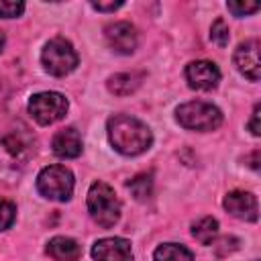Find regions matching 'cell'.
Masks as SVG:
<instances>
[{
    "mask_svg": "<svg viewBox=\"0 0 261 261\" xmlns=\"http://www.w3.org/2000/svg\"><path fill=\"white\" fill-rule=\"evenodd\" d=\"M216 232H218V222L212 216H204V218H200L192 224V234L202 245H210L214 241Z\"/></svg>",
    "mask_w": 261,
    "mask_h": 261,
    "instance_id": "cell-16",
    "label": "cell"
},
{
    "mask_svg": "<svg viewBox=\"0 0 261 261\" xmlns=\"http://www.w3.org/2000/svg\"><path fill=\"white\" fill-rule=\"evenodd\" d=\"M108 139L112 143V147L122 153V155H141L145 153L151 143H153V135L149 130V126L128 114H114L108 118Z\"/></svg>",
    "mask_w": 261,
    "mask_h": 261,
    "instance_id": "cell-1",
    "label": "cell"
},
{
    "mask_svg": "<svg viewBox=\"0 0 261 261\" xmlns=\"http://www.w3.org/2000/svg\"><path fill=\"white\" fill-rule=\"evenodd\" d=\"M153 259L155 261H194V255L186 247H181V245L165 243V245L155 249Z\"/></svg>",
    "mask_w": 261,
    "mask_h": 261,
    "instance_id": "cell-15",
    "label": "cell"
},
{
    "mask_svg": "<svg viewBox=\"0 0 261 261\" xmlns=\"http://www.w3.org/2000/svg\"><path fill=\"white\" fill-rule=\"evenodd\" d=\"M2 49H4V35L0 33V53H2Z\"/></svg>",
    "mask_w": 261,
    "mask_h": 261,
    "instance_id": "cell-26",
    "label": "cell"
},
{
    "mask_svg": "<svg viewBox=\"0 0 261 261\" xmlns=\"http://www.w3.org/2000/svg\"><path fill=\"white\" fill-rule=\"evenodd\" d=\"M259 106H255V110H253V118H251V122H249V128H251V133L255 135V137H259L261 135V128H259Z\"/></svg>",
    "mask_w": 261,
    "mask_h": 261,
    "instance_id": "cell-25",
    "label": "cell"
},
{
    "mask_svg": "<svg viewBox=\"0 0 261 261\" xmlns=\"http://www.w3.org/2000/svg\"><path fill=\"white\" fill-rule=\"evenodd\" d=\"M126 188L130 190V194H133L139 202H145V200L151 196V192H153V175H151V173H139L137 177H133V179L126 184Z\"/></svg>",
    "mask_w": 261,
    "mask_h": 261,
    "instance_id": "cell-17",
    "label": "cell"
},
{
    "mask_svg": "<svg viewBox=\"0 0 261 261\" xmlns=\"http://www.w3.org/2000/svg\"><path fill=\"white\" fill-rule=\"evenodd\" d=\"M175 118L184 128L190 130H214L222 122V112L204 100H194L177 106Z\"/></svg>",
    "mask_w": 261,
    "mask_h": 261,
    "instance_id": "cell-3",
    "label": "cell"
},
{
    "mask_svg": "<svg viewBox=\"0 0 261 261\" xmlns=\"http://www.w3.org/2000/svg\"><path fill=\"white\" fill-rule=\"evenodd\" d=\"M212 247H214V253L218 257H226V255H230L232 251L239 249V239H234V237H220L216 243H212Z\"/></svg>",
    "mask_w": 261,
    "mask_h": 261,
    "instance_id": "cell-21",
    "label": "cell"
},
{
    "mask_svg": "<svg viewBox=\"0 0 261 261\" xmlns=\"http://www.w3.org/2000/svg\"><path fill=\"white\" fill-rule=\"evenodd\" d=\"M92 257L94 261H133V249L126 239L110 237L100 239L92 247Z\"/></svg>",
    "mask_w": 261,
    "mask_h": 261,
    "instance_id": "cell-7",
    "label": "cell"
},
{
    "mask_svg": "<svg viewBox=\"0 0 261 261\" xmlns=\"http://www.w3.org/2000/svg\"><path fill=\"white\" fill-rule=\"evenodd\" d=\"M24 10L22 2H0V16L2 18H14L20 16Z\"/></svg>",
    "mask_w": 261,
    "mask_h": 261,
    "instance_id": "cell-23",
    "label": "cell"
},
{
    "mask_svg": "<svg viewBox=\"0 0 261 261\" xmlns=\"http://www.w3.org/2000/svg\"><path fill=\"white\" fill-rule=\"evenodd\" d=\"M29 112L39 124H53L61 120L67 112V100L65 96L57 92H41L31 96L29 100Z\"/></svg>",
    "mask_w": 261,
    "mask_h": 261,
    "instance_id": "cell-6",
    "label": "cell"
},
{
    "mask_svg": "<svg viewBox=\"0 0 261 261\" xmlns=\"http://www.w3.org/2000/svg\"><path fill=\"white\" fill-rule=\"evenodd\" d=\"M88 210L102 228H112L120 218V202L114 190L104 181H94L88 192Z\"/></svg>",
    "mask_w": 261,
    "mask_h": 261,
    "instance_id": "cell-2",
    "label": "cell"
},
{
    "mask_svg": "<svg viewBox=\"0 0 261 261\" xmlns=\"http://www.w3.org/2000/svg\"><path fill=\"white\" fill-rule=\"evenodd\" d=\"M41 61H43V67L55 75V77H63L67 73H71L77 65V53L73 51L71 43L57 37V39H51L43 53H41Z\"/></svg>",
    "mask_w": 261,
    "mask_h": 261,
    "instance_id": "cell-5",
    "label": "cell"
},
{
    "mask_svg": "<svg viewBox=\"0 0 261 261\" xmlns=\"http://www.w3.org/2000/svg\"><path fill=\"white\" fill-rule=\"evenodd\" d=\"M104 35L110 49H114L120 55H128L137 47V31L130 22H122V20L112 22L104 29Z\"/></svg>",
    "mask_w": 261,
    "mask_h": 261,
    "instance_id": "cell-8",
    "label": "cell"
},
{
    "mask_svg": "<svg viewBox=\"0 0 261 261\" xmlns=\"http://www.w3.org/2000/svg\"><path fill=\"white\" fill-rule=\"evenodd\" d=\"M53 153L61 159H73L82 153V137L75 128H61L55 137H53Z\"/></svg>",
    "mask_w": 261,
    "mask_h": 261,
    "instance_id": "cell-12",
    "label": "cell"
},
{
    "mask_svg": "<svg viewBox=\"0 0 261 261\" xmlns=\"http://www.w3.org/2000/svg\"><path fill=\"white\" fill-rule=\"evenodd\" d=\"M120 6H122V2H108V4H104V2H92V8H96L100 12H114Z\"/></svg>",
    "mask_w": 261,
    "mask_h": 261,
    "instance_id": "cell-24",
    "label": "cell"
},
{
    "mask_svg": "<svg viewBox=\"0 0 261 261\" xmlns=\"http://www.w3.org/2000/svg\"><path fill=\"white\" fill-rule=\"evenodd\" d=\"M228 10L234 14V16H245V14H251V12H257L259 10V4L257 2H228L226 4Z\"/></svg>",
    "mask_w": 261,
    "mask_h": 261,
    "instance_id": "cell-22",
    "label": "cell"
},
{
    "mask_svg": "<svg viewBox=\"0 0 261 261\" xmlns=\"http://www.w3.org/2000/svg\"><path fill=\"white\" fill-rule=\"evenodd\" d=\"M47 253L55 261H75L82 255V247L69 237H53L47 243Z\"/></svg>",
    "mask_w": 261,
    "mask_h": 261,
    "instance_id": "cell-13",
    "label": "cell"
},
{
    "mask_svg": "<svg viewBox=\"0 0 261 261\" xmlns=\"http://www.w3.org/2000/svg\"><path fill=\"white\" fill-rule=\"evenodd\" d=\"M37 190L49 200L65 202L73 192V173L63 165H49L37 175Z\"/></svg>",
    "mask_w": 261,
    "mask_h": 261,
    "instance_id": "cell-4",
    "label": "cell"
},
{
    "mask_svg": "<svg viewBox=\"0 0 261 261\" xmlns=\"http://www.w3.org/2000/svg\"><path fill=\"white\" fill-rule=\"evenodd\" d=\"M186 77L194 90H212L220 82V71L212 61H192L186 67Z\"/></svg>",
    "mask_w": 261,
    "mask_h": 261,
    "instance_id": "cell-9",
    "label": "cell"
},
{
    "mask_svg": "<svg viewBox=\"0 0 261 261\" xmlns=\"http://www.w3.org/2000/svg\"><path fill=\"white\" fill-rule=\"evenodd\" d=\"M228 27H226V22L222 20V18H216L214 22H212V29H210V39L218 45V47H226L228 45Z\"/></svg>",
    "mask_w": 261,
    "mask_h": 261,
    "instance_id": "cell-19",
    "label": "cell"
},
{
    "mask_svg": "<svg viewBox=\"0 0 261 261\" xmlns=\"http://www.w3.org/2000/svg\"><path fill=\"white\" fill-rule=\"evenodd\" d=\"M143 73L141 71H124V73H116L108 80V90L116 96H128L133 92H137V88L143 82Z\"/></svg>",
    "mask_w": 261,
    "mask_h": 261,
    "instance_id": "cell-14",
    "label": "cell"
},
{
    "mask_svg": "<svg viewBox=\"0 0 261 261\" xmlns=\"http://www.w3.org/2000/svg\"><path fill=\"white\" fill-rule=\"evenodd\" d=\"M234 63L239 67V71L249 77L251 82L259 80V69H261V61H259V41L257 39H249L245 43H241L234 51Z\"/></svg>",
    "mask_w": 261,
    "mask_h": 261,
    "instance_id": "cell-10",
    "label": "cell"
},
{
    "mask_svg": "<svg viewBox=\"0 0 261 261\" xmlns=\"http://www.w3.org/2000/svg\"><path fill=\"white\" fill-rule=\"evenodd\" d=\"M14 218H16V206L8 200H0V230L12 226Z\"/></svg>",
    "mask_w": 261,
    "mask_h": 261,
    "instance_id": "cell-20",
    "label": "cell"
},
{
    "mask_svg": "<svg viewBox=\"0 0 261 261\" xmlns=\"http://www.w3.org/2000/svg\"><path fill=\"white\" fill-rule=\"evenodd\" d=\"M224 208L247 222H255L259 218V206H257V198L249 192H228L224 196Z\"/></svg>",
    "mask_w": 261,
    "mask_h": 261,
    "instance_id": "cell-11",
    "label": "cell"
},
{
    "mask_svg": "<svg viewBox=\"0 0 261 261\" xmlns=\"http://www.w3.org/2000/svg\"><path fill=\"white\" fill-rule=\"evenodd\" d=\"M2 143H4L6 151H8L12 157H24V155H29V151H31V143L24 141L18 130H16V133H8V135L2 139Z\"/></svg>",
    "mask_w": 261,
    "mask_h": 261,
    "instance_id": "cell-18",
    "label": "cell"
}]
</instances>
